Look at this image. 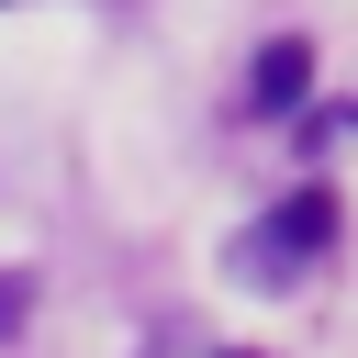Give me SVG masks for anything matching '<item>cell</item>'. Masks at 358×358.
Here are the masks:
<instances>
[{"instance_id":"obj_1","label":"cell","mask_w":358,"mask_h":358,"mask_svg":"<svg viewBox=\"0 0 358 358\" xmlns=\"http://www.w3.org/2000/svg\"><path fill=\"white\" fill-rule=\"evenodd\" d=\"M324 246H336V190H291L268 224H246V235H235V268H246L257 291H280V280H302Z\"/></svg>"},{"instance_id":"obj_2","label":"cell","mask_w":358,"mask_h":358,"mask_svg":"<svg viewBox=\"0 0 358 358\" xmlns=\"http://www.w3.org/2000/svg\"><path fill=\"white\" fill-rule=\"evenodd\" d=\"M302 90H313V45H302V34H268L257 67H246V101H257V112H291Z\"/></svg>"},{"instance_id":"obj_3","label":"cell","mask_w":358,"mask_h":358,"mask_svg":"<svg viewBox=\"0 0 358 358\" xmlns=\"http://www.w3.org/2000/svg\"><path fill=\"white\" fill-rule=\"evenodd\" d=\"M22 313H34V268H0V336H11Z\"/></svg>"}]
</instances>
